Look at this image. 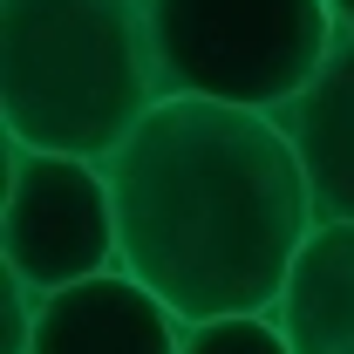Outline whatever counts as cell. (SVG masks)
I'll return each instance as SVG.
<instances>
[{
    "mask_svg": "<svg viewBox=\"0 0 354 354\" xmlns=\"http://www.w3.org/2000/svg\"><path fill=\"white\" fill-rule=\"evenodd\" d=\"M123 272L177 320L272 313L313 239V184L272 109L164 95L109 157Z\"/></svg>",
    "mask_w": 354,
    "mask_h": 354,
    "instance_id": "obj_1",
    "label": "cell"
},
{
    "mask_svg": "<svg viewBox=\"0 0 354 354\" xmlns=\"http://www.w3.org/2000/svg\"><path fill=\"white\" fill-rule=\"evenodd\" d=\"M164 102L143 0H0L7 143L109 157Z\"/></svg>",
    "mask_w": 354,
    "mask_h": 354,
    "instance_id": "obj_2",
    "label": "cell"
},
{
    "mask_svg": "<svg viewBox=\"0 0 354 354\" xmlns=\"http://www.w3.org/2000/svg\"><path fill=\"white\" fill-rule=\"evenodd\" d=\"M164 95L286 109L320 75L341 14L327 0H143Z\"/></svg>",
    "mask_w": 354,
    "mask_h": 354,
    "instance_id": "obj_3",
    "label": "cell"
},
{
    "mask_svg": "<svg viewBox=\"0 0 354 354\" xmlns=\"http://www.w3.org/2000/svg\"><path fill=\"white\" fill-rule=\"evenodd\" d=\"M0 259L35 293L123 266L116 191L95 157H62L35 143H7V198H0Z\"/></svg>",
    "mask_w": 354,
    "mask_h": 354,
    "instance_id": "obj_4",
    "label": "cell"
},
{
    "mask_svg": "<svg viewBox=\"0 0 354 354\" xmlns=\"http://www.w3.org/2000/svg\"><path fill=\"white\" fill-rule=\"evenodd\" d=\"M28 354H184V320L136 272L116 266L62 293H41Z\"/></svg>",
    "mask_w": 354,
    "mask_h": 354,
    "instance_id": "obj_5",
    "label": "cell"
},
{
    "mask_svg": "<svg viewBox=\"0 0 354 354\" xmlns=\"http://www.w3.org/2000/svg\"><path fill=\"white\" fill-rule=\"evenodd\" d=\"M279 130L293 136L300 171L313 184V212L320 225H354V28L334 35L320 75H313L286 109H272Z\"/></svg>",
    "mask_w": 354,
    "mask_h": 354,
    "instance_id": "obj_6",
    "label": "cell"
},
{
    "mask_svg": "<svg viewBox=\"0 0 354 354\" xmlns=\"http://www.w3.org/2000/svg\"><path fill=\"white\" fill-rule=\"evenodd\" d=\"M272 320L293 354H354V225H313Z\"/></svg>",
    "mask_w": 354,
    "mask_h": 354,
    "instance_id": "obj_7",
    "label": "cell"
},
{
    "mask_svg": "<svg viewBox=\"0 0 354 354\" xmlns=\"http://www.w3.org/2000/svg\"><path fill=\"white\" fill-rule=\"evenodd\" d=\"M184 354H293L272 313H225V320H184Z\"/></svg>",
    "mask_w": 354,
    "mask_h": 354,
    "instance_id": "obj_8",
    "label": "cell"
},
{
    "mask_svg": "<svg viewBox=\"0 0 354 354\" xmlns=\"http://www.w3.org/2000/svg\"><path fill=\"white\" fill-rule=\"evenodd\" d=\"M35 320H41V293H35L21 272H7V354L35 348Z\"/></svg>",
    "mask_w": 354,
    "mask_h": 354,
    "instance_id": "obj_9",
    "label": "cell"
},
{
    "mask_svg": "<svg viewBox=\"0 0 354 354\" xmlns=\"http://www.w3.org/2000/svg\"><path fill=\"white\" fill-rule=\"evenodd\" d=\"M334 14H341V28H354V0H327Z\"/></svg>",
    "mask_w": 354,
    "mask_h": 354,
    "instance_id": "obj_10",
    "label": "cell"
}]
</instances>
